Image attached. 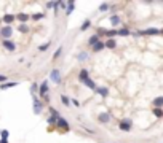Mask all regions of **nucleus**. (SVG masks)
Listing matches in <instances>:
<instances>
[{
	"instance_id": "1",
	"label": "nucleus",
	"mask_w": 163,
	"mask_h": 143,
	"mask_svg": "<svg viewBox=\"0 0 163 143\" xmlns=\"http://www.w3.org/2000/svg\"><path fill=\"white\" fill-rule=\"evenodd\" d=\"M50 80L53 83H56V84H61V72L58 68H53L51 73H50Z\"/></svg>"
},
{
	"instance_id": "2",
	"label": "nucleus",
	"mask_w": 163,
	"mask_h": 143,
	"mask_svg": "<svg viewBox=\"0 0 163 143\" xmlns=\"http://www.w3.org/2000/svg\"><path fill=\"white\" fill-rule=\"evenodd\" d=\"M11 34H13V29H11V26H5V27L0 29V37H3L5 40H10Z\"/></svg>"
},
{
	"instance_id": "3",
	"label": "nucleus",
	"mask_w": 163,
	"mask_h": 143,
	"mask_svg": "<svg viewBox=\"0 0 163 143\" xmlns=\"http://www.w3.org/2000/svg\"><path fill=\"white\" fill-rule=\"evenodd\" d=\"M118 129L123 130V132H130V130H131V119H123V121H120Z\"/></svg>"
},
{
	"instance_id": "4",
	"label": "nucleus",
	"mask_w": 163,
	"mask_h": 143,
	"mask_svg": "<svg viewBox=\"0 0 163 143\" xmlns=\"http://www.w3.org/2000/svg\"><path fill=\"white\" fill-rule=\"evenodd\" d=\"M56 126H58L59 129H63V130H66V132H67V130L70 129V127H69V123H67V121H66V119L63 118V116H59V118L56 119Z\"/></svg>"
},
{
	"instance_id": "5",
	"label": "nucleus",
	"mask_w": 163,
	"mask_h": 143,
	"mask_svg": "<svg viewBox=\"0 0 163 143\" xmlns=\"http://www.w3.org/2000/svg\"><path fill=\"white\" fill-rule=\"evenodd\" d=\"M134 35H160V29H155V27H150V29H146V30L136 32Z\"/></svg>"
},
{
	"instance_id": "6",
	"label": "nucleus",
	"mask_w": 163,
	"mask_h": 143,
	"mask_svg": "<svg viewBox=\"0 0 163 143\" xmlns=\"http://www.w3.org/2000/svg\"><path fill=\"white\" fill-rule=\"evenodd\" d=\"M32 107H34V113H35V115H40V113H42L43 105H42V102H40V99L34 97V102H32Z\"/></svg>"
},
{
	"instance_id": "7",
	"label": "nucleus",
	"mask_w": 163,
	"mask_h": 143,
	"mask_svg": "<svg viewBox=\"0 0 163 143\" xmlns=\"http://www.w3.org/2000/svg\"><path fill=\"white\" fill-rule=\"evenodd\" d=\"M3 48L7 49V51H10V53H14L16 51V43L14 41H11V40H3Z\"/></svg>"
},
{
	"instance_id": "8",
	"label": "nucleus",
	"mask_w": 163,
	"mask_h": 143,
	"mask_svg": "<svg viewBox=\"0 0 163 143\" xmlns=\"http://www.w3.org/2000/svg\"><path fill=\"white\" fill-rule=\"evenodd\" d=\"M98 121L102 124H107L109 121H110V113H99L98 115Z\"/></svg>"
},
{
	"instance_id": "9",
	"label": "nucleus",
	"mask_w": 163,
	"mask_h": 143,
	"mask_svg": "<svg viewBox=\"0 0 163 143\" xmlns=\"http://www.w3.org/2000/svg\"><path fill=\"white\" fill-rule=\"evenodd\" d=\"M50 91L48 88V81H43L42 84L38 86V92H40V97H43V95H46V92Z\"/></svg>"
},
{
	"instance_id": "10",
	"label": "nucleus",
	"mask_w": 163,
	"mask_h": 143,
	"mask_svg": "<svg viewBox=\"0 0 163 143\" xmlns=\"http://www.w3.org/2000/svg\"><path fill=\"white\" fill-rule=\"evenodd\" d=\"M88 78H90V73H88V70H87V68H82V70H80V73H78V80L83 83L85 80H88Z\"/></svg>"
},
{
	"instance_id": "11",
	"label": "nucleus",
	"mask_w": 163,
	"mask_h": 143,
	"mask_svg": "<svg viewBox=\"0 0 163 143\" xmlns=\"http://www.w3.org/2000/svg\"><path fill=\"white\" fill-rule=\"evenodd\" d=\"M29 18H31V16L26 14V13H18L16 16H14V19H19V21H21V24H26L29 21Z\"/></svg>"
},
{
	"instance_id": "12",
	"label": "nucleus",
	"mask_w": 163,
	"mask_h": 143,
	"mask_svg": "<svg viewBox=\"0 0 163 143\" xmlns=\"http://www.w3.org/2000/svg\"><path fill=\"white\" fill-rule=\"evenodd\" d=\"M94 92L99 94L101 97H107V95H109V88H96V89H94Z\"/></svg>"
},
{
	"instance_id": "13",
	"label": "nucleus",
	"mask_w": 163,
	"mask_h": 143,
	"mask_svg": "<svg viewBox=\"0 0 163 143\" xmlns=\"http://www.w3.org/2000/svg\"><path fill=\"white\" fill-rule=\"evenodd\" d=\"M74 10H75V2H67V7H66V16H70Z\"/></svg>"
},
{
	"instance_id": "14",
	"label": "nucleus",
	"mask_w": 163,
	"mask_h": 143,
	"mask_svg": "<svg viewBox=\"0 0 163 143\" xmlns=\"http://www.w3.org/2000/svg\"><path fill=\"white\" fill-rule=\"evenodd\" d=\"M2 21H3L5 24H8V26H10V24L14 21V14H10V13H7L3 18H2Z\"/></svg>"
},
{
	"instance_id": "15",
	"label": "nucleus",
	"mask_w": 163,
	"mask_h": 143,
	"mask_svg": "<svg viewBox=\"0 0 163 143\" xmlns=\"http://www.w3.org/2000/svg\"><path fill=\"white\" fill-rule=\"evenodd\" d=\"M83 84H85V86H87V88H90V89H93V91H94V89H96V88H98V86H96V83H94V81H93V80H91V78H88V80H85V81H83Z\"/></svg>"
},
{
	"instance_id": "16",
	"label": "nucleus",
	"mask_w": 163,
	"mask_h": 143,
	"mask_svg": "<svg viewBox=\"0 0 163 143\" xmlns=\"http://www.w3.org/2000/svg\"><path fill=\"white\" fill-rule=\"evenodd\" d=\"M13 86H18V81H10V83H3V84H0V89L2 91H5V89H8V88H13Z\"/></svg>"
},
{
	"instance_id": "17",
	"label": "nucleus",
	"mask_w": 163,
	"mask_h": 143,
	"mask_svg": "<svg viewBox=\"0 0 163 143\" xmlns=\"http://www.w3.org/2000/svg\"><path fill=\"white\" fill-rule=\"evenodd\" d=\"M93 51L94 53H99V51H102V49H104V43H102V41H98L96 45H93Z\"/></svg>"
},
{
	"instance_id": "18",
	"label": "nucleus",
	"mask_w": 163,
	"mask_h": 143,
	"mask_svg": "<svg viewBox=\"0 0 163 143\" xmlns=\"http://www.w3.org/2000/svg\"><path fill=\"white\" fill-rule=\"evenodd\" d=\"M115 46H117V43H115L114 38H109V40L104 43V48H109V49H114Z\"/></svg>"
},
{
	"instance_id": "19",
	"label": "nucleus",
	"mask_w": 163,
	"mask_h": 143,
	"mask_svg": "<svg viewBox=\"0 0 163 143\" xmlns=\"http://www.w3.org/2000/svg\"><path fill=\"white\" fill-rule=\"evenodd\" d=\"M153 107H155V108H162L163 107V97H157V99H153Z\"/></svg>"
},
{
	"instance_id": "20",
	"label": "nucleus",
	"mask_w": 163,
	"mask_h": 143,
	"mask_svg": "<svg viewBox=\"0 0 163 143\" xmlns=\"http://www.w3.org/2000/svg\"><path fill=\"white\" fill-rule=\"evenodd\" d=\"M98 41H99V35H91L90 40H88V45H90V46H93V45H96Z\"/></svg>"
},
{
	"instance_id": "21",
	"label": "nucleus",
	"mask_w": 163,
	"mask_h": 143,
	"mask_svg": "<svg viewBox=\"0 0 163 143\" xmlns=\"http://www.w3.org/2000/svg\"><path fill=\"white\" fill-rule=\"evenodd\" d=\"M18 30L21 32V34H27L29 32V26L27 24H19V26H18Z\"/></svg>"
},
{
	"instance_id": "22",
	"label": "nucleus",
	"mask_w": 163,
	"mask_h": 143,
	"mask_svg": "<svg viewBox=\"0 0 163 143\" xmlns=\"http://www.w3.org/2000/svg\"><path fill=\"white\" fill-rule=\"evenodd\" d=\"M110 24L112 26H118V24H120V18H118L117 14H112L110 16Z\"/></svg>"
},
{
	"instance_id": "23",
	"label": "nucleus",
	"mask_w": 163,
	"mask_h": 143,
	"mask_svg": "<svg viewBox=\"0 0 163 143\" xmlns=\"http://www.w3.org/2000/svg\"><path fill=\"white\" fill-rule=\"evenodd\" d=\"M50 45H51V41H46V43L40 45V46H38V51H40V53H45L46 49H48V48H50Z\"/></svg>"
},
{
	"instance_id": "24",
	"label": "nucleus",
	"mask_w": 163,
	"mask_h": 143,
	"mask_svg": "<svg viewBox=\"0 0 163 143\" xmlns=\"http://www.w3.org/2000/svg\"><path fill=\"white\" fill-rule=\"evenodd\" d=\"M90 27H91V21H90V19H87V21H83V24H82L80 30L83 32V30H87V29H90Z\"/></svg>"
},
{
	"instance_id": "25",
	"label": "nucleus",
	"mask_w": 163,
	"mask_h": 143,
	"mask_svg": "<svg viewBox=\"0 0 163 143\" xmlns=\"http://www.w3.org/2000/svg\"><path fill=\"white\" fill-rule=\"evenodd\" d=\"M130 34H131V32H130L128 29H125V27L120 29V30H117V35H121V37H126V35H130Z\"/></svg>"
},
{
	"instance_id": "26",
	"label": "nucleus",
	"mask_w": 163,
	"mask_h": 143,
	"mask_svg": "<svg viewBox=\"0 0 163 143\" xmlns=\"http://www.w3.org/2000/svg\"><path fill=\"white\" fill-rule=\"evenodd\" d=\"M77 59H78V62H83V61H87V59H88V54L85 51H82L78 56H77Z\"/></svg>"
},
{
	"instance_id": "27",
	"label": "nucleus",
	"mask_w": 163,
	"mask_h": 143,
	"mask_svg": "<svg viewBox=\"0 0 163 143\" xmlns=\"http://www.w3.org/2000/svg\"><path fill=\"white\" fill-rule=\"evenodd\" d=\"M61 102H63V105H66V107H69L70 105V99L67 97V95H61Z\"/></svg>"
},
{
	"instance_id": "28",
	"label": "nucleus",
	"mask_w": 163,
	"mask_h": 143,
	"mask_svg": "<svg viewBox=\"0 0 163 143\" xmlns=\"http://www.w3.org/2000/svg\"><path fill=\"white\" fill-rule=\"evenodd\" d=\"M50 113H51V116H53V118H59V116H61V115H59V111H58V110H56V108H53V107H50Z\"/></svg>"
},
{
	"instance_id": "29",
	"label": "nucleus",
	"mask_w": 163,
	"mask_h": 143,
	"mask_svg": "<svg viewBox=\"0 0 163 143\" xmlns=\"http://www.w3.org/2000/svg\"><path fill=\"white\" fill-rule=\"evenodd\" d=\"M152 113L157 116V118H162V116H163V110H162V108H153Z\"/></svg>"
},
{
	"instance_id": "30",
	"label": "nucleus",
	"mask_w": 163,
	"mask_h": 143,
	"mask_svg": "<svg viewBox=\"0 0 163 143\" xmlns=\"http://www.w3.org/2000/svg\"><path fill=\"white\" fill-rule=\"evenodd\" d=\"M35 92H38V84H37V83H32V84H31V94L34 95Z\"/></svg>"
},
{
	"instance_id": "31",
	"label": "nucleus",
	"mask_w": 163,
	"mask_h": 143,
	"mask_svg": "<svg viewBox=\"0 0 163 143\" xmlns=\"http://www.w3.org/2000/svg\"><path fill=\"white\" fill-rule=\"evenodd\" d=\"M8 135H10L8 130H0V137H2L0 140H8Z\"/></svg>"
},
{
	"instance_id": "32",
	"label": "nucleus",
	"mask_w": 163,
	"mask_h": 143,
	"mask_svg": "<svg viewBox=\"0 0 163 143\" xmlns=\"http://www.w3.org/2000/svg\"><path fill=\"white\" fill-rule=\"evenodd\" d=\"M106 37H109V38H112L114 37V35H117V30H114V29H112V30H106Z\"/></svg>"
},
{
	"instance_id": "33",
	"label": "nucleus",
	"mask_w": 163,
	"mask_h": 143,
	"mask_svg": "<svg viewBox=\"0 0 163 143\" xmlns=\"http://www.w3.org/2000/svg\"><path fill=\"white\" fill-rule=\"evenodd\" d=\"M61 53H63V46H59L58 49H56V53L53 54V59H58L59 56H61Z\"/></svg>"
},
{
	"instance_id": "34",
	"label": "nucleus",
	"mask_w": 163,
	"mask_h": 143,
	"mask_svg": "<svg viewBox=\"0 0 163 143\" xmlns=\"http://www.w3.org/2000/svg\"><path fill=\"white\" fill-rule=\"evenodd\" d=\"M56 119H58V118H53V116H50V118L46 119V123H48L50 126H56Z\"/></svg>"
},
{
	"instance_id": "35",
	"label": "nucleus",
	"mask_w": 163,
	"mask_h": 143,
	"mask_svg": "<svg viewBox=\"0 0 163 143\" xmlns=\"http://www.w3.org/2000/svg\"><path fill=\"white\" fill-rule=\"evenodd\" d=\"M107 10H109V3H102V5L99 7V11H101V13H104V11H107Z\"/></svg>"
},
{
	"instance_id": "36",
	"label": "nucleus",
	"mask_w": 163,
	"mask_h": 143,
	"mask_svg": "<svg viewBox=\"0 0 163 143\" xmlns=\"http://www.w3.org/2000/svg\"><path fill=\"white\" fill-rule=\"evenodd\" d=\"M32 19H34V21H38V19H42V18H43V13H37V14H32Z\"/></svg>"
},
{
	"instance_id": "37",
	"label": "nucleus",
	"mask_w": 163,
	"mask_h": 143,
	"mask_svg": "<svg viewBox=\"0 0 163 143\" xmlns=\"http://www.w3.org/2000/svg\"><path fill=\"white\" fill-rule=\"evenodd\" d=\"M8 81V76L7 75H0V83L3 84V83H7Z\"/></svg>"
},
{
	"instance_id": "38",
	"label": "nucleus",
	"mask_w": 163,
	"mask_h": 143,
	"mask_svg": "<svg viewBox=\"0 0 163 143\" xmlns=\"http://www.w3.org/2000/svg\"><path fill=\"white\" fill-rule=\"evenodd\" d=\"M58 7H61L63 10H66V7H67V2H58Z\"/></svg>"
},
{
	"instance_id": "39",
	"label": "nucleus",
	"mask_w": 163,
	"mask_h": 143,
	"mask_svg": "<svg viewBox=\"0 0 163 143\" xmlns=\"http://www.w3.org/2000/svg\"><path fill=\"white\" fill-rule=\"evenodd\" d=\"M55 5H56V2H48L46 7H48V8H55Z\"/></svg>"
},
{
	"instance_id": "40",
	"label": "nucleus",
	"mask_w": 163,
	"mask_h": 143,
	"mask_svg": "<svg viewBox=\"0 0 163 143\" xmlns=\"http://www.w3.org/2000/svg\"><path fill=\"white\" fill-rule=\"evenodd\" d=\"M72 103H74V107H80V102L77 99H72Z\"/></svg>"
},
{
	"instance_id": "41",
	"label": "nucleus",
	"mask_w": 163,
	"mask_h": 143,
	"mask_svg": "<svg viewBox=\"0 0 163 143\" xmlns=\"http://www.w3.org/2000/svg\"><path fill=\"white\" fill-rule=\"evenodd\" d=\"M42 99H43V100H45V102H50V94H46V95H43Z\"/></svg>"
}]
</instances>
